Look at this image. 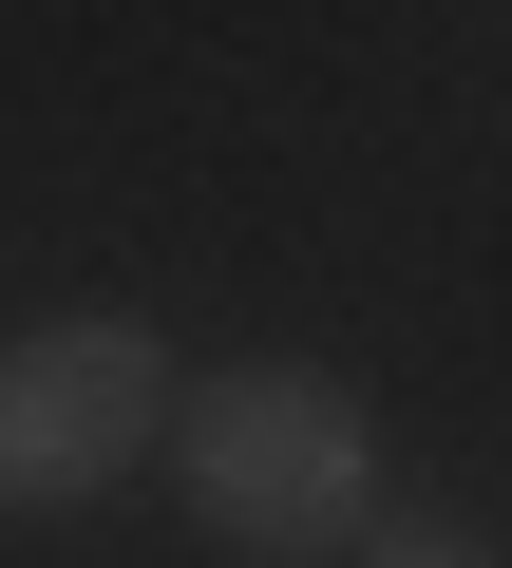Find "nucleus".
<instances>
[{
    "label": "nucleus",
    "instance_id": "3",
    "mask_svg": "<svg viewBox=\"0 0 512 568\" xmlns=\"http://www.w3.org/2000/svg\"><path fill=\"white\" fill-rule=\"evenodd\" d=\"M361 568H493V549H474V530H436V511H380V530H361Z\"/></svg>",
    "mask_w": 512,
    "mask_h": 568
},
{
    "label": "nucleus",
    "instance_id": "1",
    "mask_svg": "<svg viewBox=\"0 0 512 568\" xmlns=\"http://www.w3.org/2000/svg\"><path fill=\"white\" fill-rule=\"evenodd\" d=\"M171 474H190V511H209L228 549H267V568L380 530V417H361V379H323V361H228V379L171 417Z\"/></svg>",
    "mask_w": 512,
    "mask_h": 568
},
{
    "label": "nucleus",
    "instance_id": "2",
    "mask_svg": "<svg viewBox=\"0 0 512 568\" xmlns=\"http://www.w3.org/2000/svg\"><path fill=\"white\" fill-rule=\"evenodd\" d=\"M171 417H190V398H171V342H152L133 304H58V323H20V342H0V511H77V493H114Z\"/></svg>",
    "mask_w": 512,
    "mask_h": 568
}]
</instances>
